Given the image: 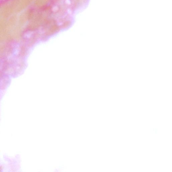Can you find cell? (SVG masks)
<instances>
[{"instance_id": "cell-1", "label": "cell", "mask_w": 172, "mask_h": 172, "mask_svg": "<svg viewBox=\"0 0 172 172\" xmlns=\"http://www.w3.org/2000/svg\"><path fill=\"white\" fill-rule=\"evenodd\" d=\"M66 4L68 5H70L71 4V1L70 0H65Z\"/></svg>"}, {"instance_id": "cell-2", "label": "cell", "mask_w": 172, "mask_h": 172, "mask_svg": "<svg viewBox=\"0 0 172 172\" xmlns=\"http://www.w3.org/2000/svg\"><path fill=\"white\" fill-rule=\"evenodd\" d=\"M58 9V7L57 6H55L53 8V11H57Z\"/></svg>"}]
</instances>
